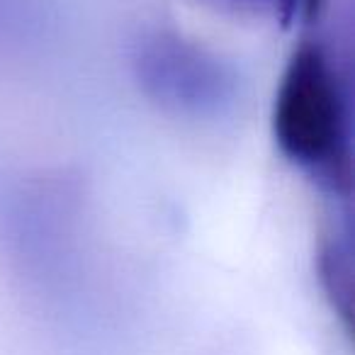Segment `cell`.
Segmentation results:
<instances>
[{
	"label": "cell",
	"mask_w": 355,
	"mask_h": 355,
	"mask_svg": "<svg viewBox=\"0 0 355 355\" xmlns=\"http://www.w3.org/2000/svg\"><path fill=\"white\" fill-rule=\"evenodd\" d=\"M285 119H300L285 137L295 141V151L309 161H324L336 146V105L329 78L316 56H306L295 66L287 83Z\"/></svg>",
	"instance_id": "obj_1"
}]
</instances>
